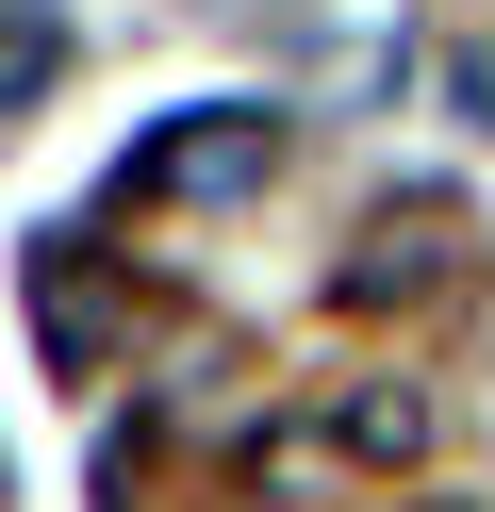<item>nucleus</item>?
Here are the masks:
<instances>
[{
	"mask_svg": "<svg viewBox=\"0 0 495 512\" xmlns=\"http://www.w3.org/2000/svg\"><path fill=\"white\" fill-rule=\"evenodd\" d=\"M429 281H446V199H396L380 232L347 248V281H330V298H347V314H380V298H429Z\"/></svg>",
	"mask_w": 495,
	"mask_h": 512,
	"instance_id": "nucleus-3",
	"label": "nucleus"
},
{
	"mask_svg": "<svg viewBox=\"0 0 495 512\" xmlns=\"http://www.w3.org/2000/svg\"><path fill=\"white\" fill-rule=\"evenodd\" d=\"M330 446H347V463H413V446H429V397H413V380H363V397L330 413Z\"/></svg>",
	"mask_w": 495,
	"mask_h": 512,
	"instance_id": "nucleus-5",
	"label": "nucleus"
},
{
	"mask_svg": "<svg viewBox=\"0 0 495 512\" xmlns=\"http://www.w3.org/2000/svg\"><path fill=\"white\" fill-rule=\"evenodd\" d=\"M264 166H281V116H264V100H198V116H165V133L116 166V199L132 215H149V199H248Z\"/></svg>",
	"mask_w": 495,
	"mask_h": 512,
	"instance_id": "nucleus-1",
	"label": "nucleus"
},
{
	"mask_svg": "<svg viewBox=\"0 0 495 512\" xmlns=\"http://www.w3.org/2000/svg\"><path fill=\"white\" fill-rule=\"evenodd\" d=\"M116 331H132L116 265H99L83 232H50V248H33V347H50L66 380H99V364H116Z\"/></svg>",
	"mask_w": 495,
	"mask_h": 512,
	"instance_id": "nucleus-2",
	"label": "nucleus"
},
{
	"mask_svg": "<svg viewBox=\"0 0 495 512\" xmlns=\"http://www.w3.org/2000/svg\"><path fill=\"white\" fill-rule=\"evenodd\" d=\"M429 512H462V496H429Z\"/></svg>",
	"mask_w": 495,
	"mask_h": 512,
	"instance_id": "nucleus-6",
	"label": "nucleus"
},
{
	"mask_svg": "<svg viewBox=\"0 0 495 512\" xmlns=\"http://www.w3.org/2000/svg\"><path fill=\"white\" fill-rule=\"evenodd\" d=\"M50 83H66V17L50 0H0V116H33Z\"/></svg>",
	"mask_w": 495,
	"mask_h": 512,
	"instance_id": "nucleus-4",
	"label": "nucleus"
}]
</instances>
